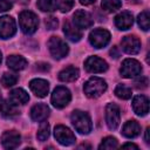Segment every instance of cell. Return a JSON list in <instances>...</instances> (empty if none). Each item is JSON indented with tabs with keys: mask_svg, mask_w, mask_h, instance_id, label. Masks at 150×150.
Instances as JSON below:
<instances>
[{
	"mask_svg": "<svg viewBox=\"0 0 150 150\" xmlns=\"http://www.w3.org/2000/svg\"><path fill=\"white\" fill-rule=\"evenodd\" d=\"M84 67L89 73H103L108 69L107 62L97 56H89L84 62Z\"/></svg>",
	"mask_w": 150,
	"mask_h": 150,
	"instance_id": "obj_12",
	"label": "cell"
},
{
	"mask_svg": "<svg viewBox=\"0 0 150 150\" xmlns=\"http://www.w3.org/2000/svg\"><path fill=\"white\" fill-rule=\"evenodd\" d=\"M20 142H21V136L15 130L5 131L2 134V136H1V143H2L4 148H6V149H15V148H18Z\"/></svg>",
	"mask_w": 150,
	"mask_h": 150,
	"instance_id": "obj_13",
	"label": "cell"
},
{
	"mask_svg": "<svg viewBox=\"0 0 150 150\" xmlns=\"http://www.w3.org/2000/svg\"><path fill=\"white\" fill-rule=\"evenodd\" d=\"M148 84H149V81H148V79L144 77V76H141V77H138V79L135 81V86H136V88H138V89H139V88H141V89L146 88Z\"/></svg>",
	"mask_w": 150,
	"mask_h": 150,
	"instance_id": "obj_34",
	"label": "cell"
},
{
	"mask_svg": "<svg viewBox=\"0 0 150 150\" xmlns=\"http://www.w3.org/2000/svg\"><path fill=\"white\" fill-rule=\"evenodd\" d=\"M38 7L42 12H53L55 7V2L53 0H39L38 1Z\"/></svg>",
	"mask_w": 150,
	"mask_h": 150,
	"instance_id": "obj_30",
	"label": "cell"
},
{
	"mask_svg": "<svg viewBox=\"0 0 150 150\" xmlns=\"http://www.w3.org/2000/svg\"><path fill=\"white\" fill-rule=\"evenodd\" d=\"M79 74H80V71L76 67L69 66V67H67L60 71L59 79H60V81H63V82H71L79 77Z\"/></svg>",
	"mask_w": 150,
	"mask_h": 150,
	"instance_id": "obj_23",
	"label": "cell"
},
{
	"mask_svg": "<svg viewBox=\"0 0 150 150\" xmlns=\"http://www.w3.org/2000/svg\"><path fill=\"white\" fill-rule=\"evenodd\" d=\"M89 41L95 48H102L107 46L110 41V33L103 28L94 29L89 35Z\"/></svg>",
	"mask_w": 150,
	"mask_h": 150,
	"instance_id": "obj_7",
	"label": "cell"
},
{
	"mask_svg": "<svg viewBox=\"0 0 150 150\" xmlns=\"http://www.w3.org/2000/svg\"><path fill=\"white\" fill-rule=\"evenodd\" d=\"M19 25H20V28H21V30L23 33L32 34L38 28L39 19H38V16L33 12H30V11H23L19 15Z\"/></svg>",
	"mask_w": 150,
	"mask_h": 150,
	"instance_id": "obj_3",
	"label": "cell"
},
{
	"mask_svg": "<svg viewBox=\"0 0 150 150\" xmlns=\"http://www.w3.org/2000/svg\"><path fill=\"white\" fill-rule=\"evenodd\" d=\"M96 0H80V2L82 4V5H91V4H94Z\"/></svg>",
	"mask_w": 150,
	"mask_h": 150,
	"instance_id": "obj_39",
	"label": "cell"
},
{
	"mask_svg": "<svg viewBox=\"0 0 150 150\" xmlns=\"http://www.w3.org/2000/svg\"><path fill=\"white\" fill-rule=\"evenodd\" d=\"M84 94L88 97L91 98H96L98 96H101L105 89H107V83L101 77H91L89 79L86 84H84Z\"/></svg>",
	"mask_w": 150,
	"mask_h": 150,
	"instance_id": "obj_2",
	"label": "cell"
},
{
	"mask_svg": "<svg viewBox=\"0 0 150 150\" xmlns=\"http://www.w3.org/2000/svg\"><path fill=\"white\" fill-rule=\"evenodd\" d=\"M122 148H134V149H137L138 146L136 144H132V143H125L124 145H122Z\"/></svg>",
	"mask_w": 150,
	"mask_h": 150,
	"instance_id": "obj_38",
	"label": "cell"
},
{
	"mask_svg": "<svg viewBox=\"0 0 150 150\" xmlns=\"http://www.w3.org/2000/svg\"><path fill=\"white\" fill-rule=\"evenodd\" d=\"M118 146L117 139L114 137H105L100 144L98 149H116Z\"/></svg>",
	"mask_w": 150,
	"mask_h": 150,
	"instance_id": "obj_31",
	"label": "cell"
},
{
	"mask_svg": "<svg viewBox=\"0 0 150 150\" xmlns=\"http://www.w3.org/2000/svg\"><path fill=\"white\" fill-rule=\"evenodd\" d=\"M29 88L38 97H45L48 94L49 83L42 79H34L29 82Z\"/></svg>",
	"mask_w": 150,
	"mask_h": 150,
	"instance_id": "obj_15",
	"label": "cell"
},
{
	"mask_svg": "<svg viewBox=\"0 0 150 150\" xmlns=\"http://www.w3.org/2000/svg\"><path fill=\"white\" fill-rule=\"evenodd\" d=\"M63 33L66 34V36L70 40V41H79L82 38V33L81 29H79L75 25L70 23V22H64L63 25Z\"/></svg>",
	"mask_w": 150,
	"mask_h": 150,
	"instance_id": "obj_21",
	"label": "cell"
},
{
	"mask_svg": "<svg viewBox=\"0 0 150 150\" xmlns=\"http://www.w3.org/2000/svg\"><path fill=\"white\" fill-rule=\"evenodd\" d=\"M16 32V25L13 18L11 16H2L0 18V38L8 39L12 38Z\"/></svg>",
	"mask_w": 150,
	"mask_h": 150,
	"instance_id": "obj_10",
	"label": "cell"
},
{
	"mask_svg": "<svg viewBox=\"0 0 150 150\" xmlns=\"http://www.w3.org/2000/svg\"><path fill=\"white\" fill-rule=\"evenodd\" d=\"M7 66L13 70H22L27 66V60L20 55H11L7 57Z\"/></svg>",
	"mask_w": 150,
	"mask_h": 150,
	"instance_id": "obj_22",
	"label": "cell"
},
{
	"mask_svg": "<svg viewBox=\"0 0 150 150\" xmlns=\"http://www.w3.org/2000/svg\"><path fill=\"white\" fill-rule=\"evenodd\" d=\"M48 48H49L50 54L55 59H62L69 52V48H68L67 43L62 39L57 38V36H52L49 39V41H48Z\"/></svg>",
	"mask_w": 150,
	"mask_h": 150,
	"instance_id": "obj_4",
	"label": "cell"
},
{
	"mask_svg": "<svg viewBox=\"0 0 150 150\" xmlns=\"http://www.w3.org/2000/svg\"><path fill=\"white\" fill-rule=\"evenodd\" d=\"M48 115H49V108L47 107V104H43V103L35 104L30 110V117L35 122L45 121Z\"/></svg>",
	"mask_w": 150,
	"mask_h": 150,
	"instance_id": "obj_17",
	"label": "cell"
},
{
	"mask_svg": "<svg viewBox=\"0 0 150 150\" xmlns=\"http://www.w3.org/2000/svg\"><path fill=\"white\" fill-rule=\"evenodd\" d=\"M141 132V127L139 124L136 122V121H128L124 125H123V129H122V134L128 137V138H134V137H137Z\"/></svg>",
	"mask_w": 150,
	"mask_h": 150,
	"instance_id": "obj_20",
	"label": "cell"
},
{
	"mask_svg": "<svg viewBox=\"0 0 150 150\" xmlns=\"http://www.w3.org/2000/svg\"><path fill=\"white\" fill-rule=\"evenodd\" d=\"M16 81H18V76L11 73H5L4 76L1 77V83L4 87H12L16 83Z\"/></svg>",
	"mask_w": 150,
	"mask_h": 150,
	"instance_id": "obj_29",
	"label": "cell"
},
{
	"mask_svg": "<svg viewBox=\"0 0 150 150\" xmlns=\"http://www.w3.org/2000/svg\"><path fill=\"white\" fill-rule=\"evenodd\" d=\"M122 6L121 0H102V8L108 12H115Z\"/></svg>",
	"mask_w": 150,
	"mask_h": 150,
	"instance_id": "obj_26",
	"label": "cell"
},
{
	"mask_svg": "<svg viewBox=\"0 0 150 150\" xmlns=\"http://www.w3.org/2000/svg\"><path fill=\"white\" fill-rule=\"evenodd\" d=\"M0 112L5 117H13V116L18 115L19 111L16 109V105L11 103L9 101H2L0 103Z\"/></svg>",
	"mask_w": 150,
	"mask_h": 150,
	"instance_id": "obj_24",
	"label": "cell"
},
{
	"mask_svg": "<svg viewBox=\"0 0 150 150\" xmlns=\"http://www.w3.org/2000/svg\"><path fill=\"white\" fill-rule=\"evenodd\" d=\"M120 108L115 103H109L105 108V122L109 127V129L115 130L120 125Z\"/></svg>",
	"mask_w": 150,
	"mask_h": 150,
	"instance_id": "obj_9",
	"label": "cell"
},
{
	"mask_svg": "<svg viewBox=\"0 0 150 150\" xmlns=\"http://www.w3.org/2000/svg\"><path fill=\"white\" fill-rule=\"evenodd\" d=\"M81 148H90V145H87V144H82V145H79V149Z\"/></svg>",
	"mask_w": 150,
	"mask_h": 150,
	"instance_id": "obj_41",
	"label": "cell"
},
{
	"mask_svg": "<svg viewBox=\"0 0 150 150\" xmlns=\"http://www.w3.org/2000/svg\"><path fill=\"white\" fill-rule=\"evenodd\" d=\"M132 109L139 116L146 115L149 112V100H148V97L144 96V95L135 96L134 101H132Z\"/></svg>",
	"mask_w": 150,
	"mask_h": 150,
	"instance_id": "obj_16",
	"label": "cell"
},
{
	"mask_svg": "<svg viewBox=\"0 0 150 150\" xmlns=\"http://www.w3.org/2000/svg\"><path fill=\"white\" fill-rule=\"evenodd\" d=\"M149 131H150V129L148 128V129H146V131H145V142H146V143H149V142H150V141H149Z\"/></svg>",
	"mask_w": 150,
	"mask_h": 150,
	"instance_id": "obj_40",
	"label": "cell"
},
{
	"mask_svg": "<svg viewBox=\"0 0 150 150\" xmlns=\"http://www.w3.org/2000/svg\"><path fill=\"white\" fill-rule=\"evenodd\" d=\"M71 95L66 87H56L52 94V103L56 108H64L70 102Z\"/></svg>",
	"mask_w": 150,
	"mask_h": 150,
	"instance_id": "obj_6",
	"label": "cell"
},
{
	"mask_svg": "<svg viewBox=\"0 0 150 150\" xmlns=\"http://www.w3.org/2000/svg\"><path fill=\"white\" fill-rule=\"evenodd\" d=\"M12 7V2L9 0H0V12H6Z\"/></svg>",
	"mask_w": 150,
	"mask_h": 150,
	"instance_id": "obj_35",
	"label": "cell"
},
{
	"mask_svg": "<svg viewBox=\"0 0 150 150\" xmlns=\"http://www.w3.org/2000/svg\"><path fill=\"white\" fill-rule=\"evenodd\" d=\"M8 101L11 103H13L14 105H19V104H25L29 101V96L28 94L21 89V88H16L14 90H12L9 93V96H8Z\"/></svg>",
	"mask_w": 150,
	"mask_h": 150,
	"instance_id": "obj_18",
	"label": "cell"
},
{
	"mask_svg": "<svg viewBox=\"0 0 150 150\" xmlns=\"http://www.w3.org/2000/svg\"><path fill=\"white\" fill-rule=\"evenodd\" d=\"M36 137L39 141L43 142L46 141L48 137H49V124L45 121H42V123L40 124V128L38 130V134H36Z\"/></svg>",
	"mask_w": 150,
	"mask_h": 150,
	"instance_id": "obj_27",
	"label": "cell"
},
{
	"mask_svg": "<svg viewBox=\"0 0 150 150\" xmlns=\"http://www.w3.org/2000/svg\"><path fill=\"white\" fill-rule=\"evenodd\" d=\"M73 21H74V25L79 29H87L94 25V20L91 18V15L88 12L82 11V9H79L74 13Z\"/></svg>",
	"mask_w": 150,
	"mask_h": 150,
	"instance_id": "obj_11",
	"label": "cell"
},
{
	"mask_svg": "<svg viewBox=\"0 0 150 150\" xmlns=\"http://www.w3.org/2000/svg\"><path fill=\"white\" fill-rule=\"evenodd\" d=\"M54 136L62 145H71L75 142V135L69 128L64 125H56L54 129Z\"/></svg>",
	"mask_w": 150,
	"mask_h": 150,
	"instance_id": "obj_8",
	"label": "cell"
},
{
	"mask_svg": "<svg viewBox=\"0 0 150 150\" xmlns=\"http://www.w3.org/2000/svg\"><path fill=\"white\" fill-rule=\"evenodd\" d=\"M71 123L75 127V129L80 132V134H89L91 130V121L90 117L88 116V114L81 111V110H75L73 111L71 116H70Z\"/></svg>",
	"mask_w": 150,
	"mask_h": 150,
	"instance_id": "obj_1",
	"label": "cell"
},
{
	"mask_svg": "<svg viewBox=\"0 0 150 150\" xmlns=\"http://www.w3.org/2000/svg\"><path fill=\"white\" fill-rule=\"evenodd\" d=\"M120 73L123 77H127V79L136 77V76L141 75V73H142L141 63L134 59H127L122 62Z\"/></svg>",
	"mask_w": 150,
	"mask_h": 150,
	"instance_id": "obj_5",
	"label": "cell"
},
{
	"mask_svg": "<svg viewBox=\"0 0 150 150\" xmlns=\"http://www.w3.org/2000/svg\"><path fill=\"white\" fill-rule=\"evenodd\" d=\"M134 23V18L129 12H122L115 18V25L118 29H129Z\"/></svg>",
	"mask_w": 150,
	"mask_h": 150,
	"instance_id": "obj_19",
	"label": "cell"
},
{
	"mask_svg": "<svg viewBox=\"0 0 150 150\" xmlns=\"http://www.w3.org/2000/svg\"><path fill=\"white\" fill-rule=\"evenodd\" d=\"M115 94L122 100H129L131 97V89L125 84H118L115 89Z\"/></svg>",
	"mask_w": 150,
	"mask_h": 150,
	"instance_id": "obj_25",
	"label": "cell"
},
{
	"mask_svg": "<svg viewBox=\"0 0 150 150\" xmlns=\"http://www.w3.org/2000/svg\"><path fill=\"white\" fill-rule=\"evenodd\" d=\"M45 25H46V27H47L48 29H55V28L57 27L59 22H57V19H56V18L50 16V18H47V19L45 20Z\"/></svg>",
	"mask_w": 150,
	"mask_h": 150,
	"instance_id": "obj_33",
	"label": "cell"
},
{
	"mask_svg": "<svg viewBox=\"0 0 150 150\" xmlns=\"http://www.w3.org/2000/svg\"><path fill=\"white\" fill-rule=\"evenodd\" d=\"M110 55H111V57H115V59H117L120 56V53L117 52V48L116 47H112V49L110 50Z\"/></svg>",
	"mask_w": 150,
	"mask_h": 150,
	"instance_id": "obj_37",
	"label": "cell"
},
{
	"mask_svg": "<svg viewBox=\"0 0 150 150\" xmlns=\"http://www.w3.org/2000/svg\"><path fill=\"white\" fill-rule=\"evenodd\" d=\"M73 5H74V0H55V7H57L61 12L70 11Z\"/></svg>",
	"mask_w": 150,
	"mask_h": 150,
	"instance_id": "obj_32",
	"label": "cell"
},
{
	"mask_svg": "<svg viewBox=\"0 0 150 150\" xmlns=\"http://www.w3.org/2000/svg\"><path fill=\"white\" fill-rule=\"evenodd\" d=\"M0 63H1V52H0Z\"/></svg>",
	"mask_w": 150,
	"mask_h": 150,
	"instance_id": "obj_42",
	"label": "cell"
},
{
	"mask_svg": "<svg viewBox=\"0 0 150 150\" xmlns=\"http://www.w3.org/2000/svg\"><path fill=\"white\" fill-rule=\"evenodd\" d=\"M49 68L50 67H49L48 63H42L41 62V63H38L36 64V69L38 70H41V71H47V70H49Z\"/></svg>",
	"mask_w": 150,
	"mask_h": 150,
	"instance_id": "obj_36",
	"label": "cell"
},
{
	"mask_svg": "<svg viewBox=\"0 0 150 150\" xmlns=\"http://www.w3.org/2000/svg\"><path fill=\"white\" fill-rule=\"evenodd\" d=\"M121 46L127 54H137L141 49V41L134 35H128L122 39Z\"/></svg>",
	"mask_w": 150,
	"mask_h": 150,
	"instance_id": "obj_14",
	"label": "cell"
},
{
	"mask_svg": "<svg viewBox=\"0 0 150 150\" xmlns=\"http://www.w3.org/2000/svg\"><path fill=\"white\" fill-rule=\"evenodd\" d=\"M138 25L143 30H148L150 27V16H149V11H143L138 15Z\"/></svg>",
	"mask_w": 150,
	"mask_h": 150,
	"instance_id": "obj_28",
	"label": "cell"
}]
</instances>
